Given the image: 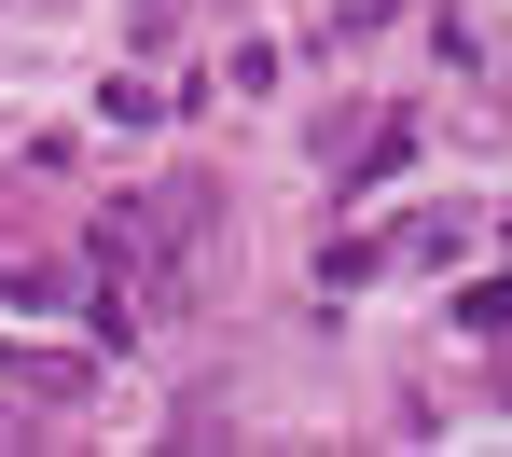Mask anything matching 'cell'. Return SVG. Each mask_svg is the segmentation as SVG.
I'll return each mask as SVG.
<instances>
[{"label":"cell","mask_w":512,"mask_h":457,"mask_svg":"<svg viewBox=\"0 0 512 457\" xmlns=\"http://www.w3.org/2000/svg\"><path fill=\"white\" fill-rule=\"evenodd\" d=\"M0 374H14V388H42V402H70V388H84V361H56V347H0Z\"/></svg>","instance_id":"1"},{"label":"cell","mask_w":512,"mask_h":457,"mask_svg":"<svg viewBox=\"0 0 512 457\" xmlns=\"http://www.w3.org/2000/svg\"><path fill=\"white\" fill-rule=\"evenodd\" d=\"M0 444H14V430H0Z\"/></svg>","instance_id":"2"}]
</instances>
